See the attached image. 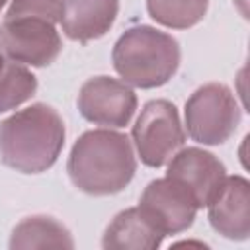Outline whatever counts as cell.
<instances>
[{"instance_id":"1","label":"cell","mask_w":250,"mask_h":250,"mask_svg":"<svg viewBox=\"0 0 250 250\" xmlns=\"http://www.w3.org/2000/svg\"><path fill=\"white\" fill-rule=\"evenodd\" d=\"M66 172L80 191L94 197L113 195L131 184L137 172V156L127 135L107 127L92 129L72 145Z\"/></svg>"},{"instance_id":"2","label":"cell","mask_w":250,"mask_h":250,"mask_svg":"<svg viewBox=\"0 0 250 250\" xmlns=\"http://www.w3.org/2000/svg\"><path fill=\"white\" fill-rule=\"evenodd\" d=\"M64 121L47 104H31L0 121V160L21 174L47 172L64 146Z\"/></svg>"},{"instance_id":"3","label":"cell","mask_w":250,"mask_h":250,"mask_svg":"<svg viewBox=\"0 0 250 250\" xmlns=\"http://www.w3.org/2000/svg\"><path fill=\"white\" fill-rule=\"evenodd\" d=\"M180 43L152 25H133L121 33L111 51L115 72L125 84L141 90L160 88L178 72Z\"/></svg>"},{"instance_id":"4","label":"cell","mask_w":250,"mask_h":250,"mask_svg":"<svg viewBox=\"0 0 250 250\" xmlns=\"http://www.w3.org/2000/svg\"><path fill=\"white\" fill-rule=\"evenodd\" d=\"M184 117L186 131L195 143L217 146L234 135L242 119V109L230 88L209 82L188 98Z\"/></svg>"},{"instance_id":"5","label":"cell","mask_w":250,"mask_h":250,"mask_svg":"<svg viewBox=\"0 0 250 250\" xmlns=\"http://www.w3.org/2000/svg\"><path fill=\"white\" fill-rule=\"evenodd\" d=\"M131 137L141 162L148 168L168 164L186 143L180 113L168 100L146 102L133 125Z\"/></svg>"},{"instance_id":"6","label":"cell","mask_w":250,"mask_h":250,"mask_svg":"<svg viewBox=\"0 0 250 250\" xmlns=\"http://www.w3.org/2000/svg\"><path fill=\"white\" fill-rule=\"evenodd\" d=\"M0 47L12 62L43 68L57 61L62 51V39L49 20L20 16L2 20Z\"/></svg>"},{"instance_id":"7","label":"cell","mask_w":250,"mask_h":250,"mask_svg":"<svg viewBox=\"0 0 250 250\" xmlns=\"http://www.w3.org/2000/svg\"><path fill=\"white\" fill-rule=\"evenodd\" d=\"M137 94L129 84L111 76L88 78L78 92V111L80 115L107 129H121L129 125L137 111Z\"/></svg>"},{"instance_id":"8","label":"cell","mask_w":250,"mask_h":250,"mask_svg":"<svg viewBox=\"0 0 250 250\" xmlns=\"http://www.w3.org/2000/svg\"><path fill=\"white\" fill-rule=\"evenodd\" d=\"M139 209L152 223V227L168 236L188 230L193 225L199 207L186 188L164 176L152 180L143 189Z\"/></svg>"},{"instance_id":"9","label":"cell","mask_w":250,"mask_h":250,"mask_svg":"<svg viewBox=\"0 0 250 250\" xmlns=\"http://www.w3.org/2000/svg\"><path fill=\"white\" fill-rule=\"evenodd\" d=\"M166 176L186 188L195 205L201 209L207 207L211 197L225 182L227 168L213 152L199 146H188L180 148L168 160Z\"/></svg>"},{"instance_id":"10","label":"cell","mask_w":250,"mask_h":250,"mask_svg":"<svg viewBox=\"0 0 250 250\" xmlns=\"http://www.w3.org/2000/svg\"><path fill=\"white\" fill-rule=\"evenodd\" d=\"M207 219L215 232L229 240L250 236V184L242 176H227L207 203Z\"/></svg>"},{"instance_id":"11","label":"cell","mask_w":250,"mask_h":250,"mask_svg":"<svg viewBox=\"0 0 250 250\" xmlns=\"http://www.w3.org/2000/svg\"><path fill=\"white\" fill-rule=\"evenodd\" d=\"M119 12V0H61V25L68 39L88 43L104 37Z\"/></svg>"},{"instance_id":"12","label":"cell","mask_w":250,"mask_h":250,"mask_svg":"<svg viewBox=\"0 0 250 250\" xmlns=\"http://www.w3.org/2000/svg\"><path fill=\"white\" fill-rule=\"evenodd\" d=\"M164 234L141 213L139 207H129L113 217L107 225L102 246L105 250H154L162 244Z\"/></svg>"},{"instance_id":"13","label":"cell","mask_w":250,"mask_h":250,"mask_svg":"<svg viewBox=\"0 0 250 250\" xmlns=\"http://www.w3.org/2000/svg\"><path fill=\"white\" fill-rule=\"evenodd\" d=\"M10 248H74V240L70 230L57 219L33 215L14 227Z\"/></svg>"},{"instance_id":"14","label":"cell","mask_w":250,"mask_h":250,"mask_svg":"<svg viewBox=\"0 0 250 250\" xmlns=\"http://www.w3.org/2000/svg\"><path fill=\"white\" fill-rule=\"evenodd\" d=\"M209 8V0H146L148 16L170 29H189L197 25Z\"/></svg>"},{"instance_id":"15","label":"cell","mask_w":250,"mask_h":250,"mask_svg":"<svg viewBox=\"0 0 250 250\" xmlns=\"http://www.w3.org/2000/svg\"><path fill=\"white\" fill-rule=\"evenodd\" d=\"M37 92L35 74L20 62H6L0 70V113L20 107Z\"/></svg>"},{"instance_id":"16","label":"cell","mask_w":250,"mask_h":250,"mask_svg":"<svg viewBox=\"0 0 250 250\" xmlns=\"http://www.w3.org/2000/svg\"><path fill=\"white\" fill-rule=\"evenodd\" d=\"M20 16L43 18L49 20L51 23H57L61 20V0H12L4 18Z\"/></svg>"},{"instance_id":"17","label":"cell","mask_w":250,"mask_h":250,"mask_svg":"<svg viewBox=\"0 0 250 250\" xmlns=\"http://www.w3.org/2000/svg\"><path fill=\"white\" fill-rule=\"evenodd\" d=\"M4 64H6V59H4V51H2V47H0V70H2Z\"/></svg>"},{"instance_id":"18","label":"cell","mask_w":250,"mask_h":250,"mask_svg":"<svg viewBox=\"0 0 250 250\" xmlns=\"http://www.w3.org/2000/svg\"><path fill=\"white\" fill-rule=\"evenodd\" d=\"M6 2H8V0H0V12H2V8L6 6Z\"/></svg>"}]
</instances>
